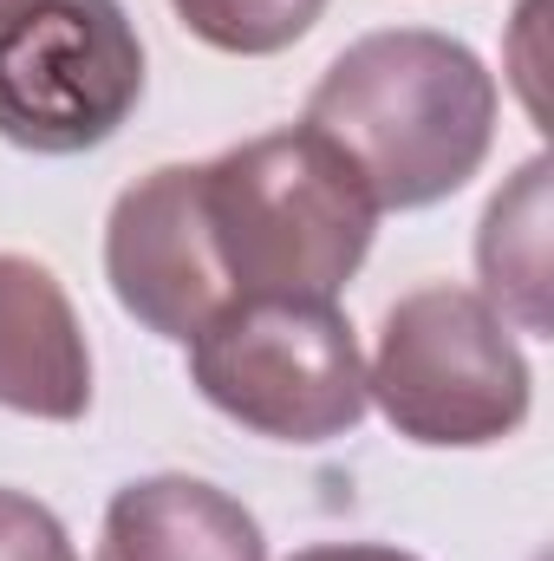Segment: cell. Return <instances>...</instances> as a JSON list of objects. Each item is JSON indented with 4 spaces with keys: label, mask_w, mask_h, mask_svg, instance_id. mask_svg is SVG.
I'll use <instances>...</instances> for the list:
<instances>
[{
    "label": "cell",
    "mask_w": 554,
    "mask_h": 561,
    "mask_svg": "<svg viewBox=\"0 0 554 561\" xmlns=\"http://www.w3.org/2000/svg\"><path fill=\"white\" fill-rule=\"evenodd\" d=\"M203 209L235 300H333L366 268L379 203L313 125L262 131L203 163Z\"/></svg>",
    "instance_id": "7a4b0ae2"
},
{
    "label": "cell",
    "mask_w": 554,
    "mask_h": 561,
    "mask_svg": "<svg viewBox=\"0 0 554 561\" xmlns=\"http://www.w3.org/2000/svg\"><path fill=\"white\" fill-rule=\"evenodd\" d=\"M189 386L268 444H333L366 419V353L333 300L255 294L189 340Z\"/></svg>",
    "instance_id": "277c9868"
},
{
    "label": "cell",
    "mask_w": 554,
    "mask_h": 561,
    "mask_svg": "<svg viewBox=\"0 0 554 561\" xmlns=\"http://www.w3.org/2000/svg\"><path fill=\"white\" fill-rule=\"evenodd\" d=\"M143 105V39L118 0H0V138L85 157Z\"/></svg>",
    "instance_id": "5b68a950"
},
{
    "label": "cell",
    "mask_w": 554,
    "mask_h": 561,
    "mask_svg": "<svg viewBox=\"0 0 554 561\" xmlns=\"http://www.w3.org/2000/svg\"><path fill=\"white\" fill-rule=\"evenodd\" d=\"M0 412L72 424L92 412V346L66 280L0 249Z\"/></svg>",
    "instance_id": "52a82bcc"
},
{
    "label": "cell",
    "mask_w": 554,
    "mask_h": 561,
    "mask_svg": "<svg viewBox=\"0 0 554 561\" xmlns=\"http://www.w3.org/2000/svg\"><path fill=\"white\" fill-rule=\"evenodd\" d=\"M105 280L143 333L176 346H189L222 307H235L203 209V163H157L112 203Z\"/></svg>",
    "instance_id": "8992f818"
},
{
    "label": "cell",
    "mask_w": 554,
    "mask_h": 561,
    "mask_svg": "<svg viewBox=\"0 0 554 561\" xmlns=\"http://www.w3.org/2000/svg\"><path fill=\"white\" fill-rule=\"evenodd\" d=\"M476 275H483V300L509 327L549 333V163L542 157H529L516 183L489 203L476 236Z\"/></svg>",
    "instance_id": "9c48e42d"
},
{
    "label": "cell",
    "mask_w": 554,
    "mask_h": 561,
    "mask_svg": "<svg viewBox=\"0 0 554 561\" xmlns=\"http://www.w3.org/2000/svg\"><path fill=\"white\" fill-rule=\"evenodd\" d=\"M287 561H417L405 549H385V542H313V549H300V556Z\"/></svg>",
    "instance_id": "7c38bea8"
},
{
    "label": "cell",
    "mask_w": 554,
    "mask_h": 561,
    "mask_svg": "<svg viewBox=\"0 0 554 561\" xmlns=\"http://www.w3.org/2000/svg\"><path fill=\"white\" fill-rule=\"evenodd\" d=\"M0 561H79V549L39 496L0 483Z\"/></svg>",
    "instance_id": "8fae6325"
},
{
    "label": "cell",
    "mask_w": 554,
    "mask_h": 561,
    "mask_svg": "<svg viewBox=\"0 0 554 561\" xmlns=\"http://www.w3.org/2000/svg\"><path fill=\"white\" fill-rule=\"evenodd\" d=\"M99 561H268V536L229 490L163 470L105 503Z\"/></svg>",
    "instance_id": "ba28073f"
},
{
    "label": "cell",
    "mask_w": 554,
    "mask_h": 561,
    "mask_svg": "<svg viewBox=\"0 0 554 561\" xmlns=\"http://www.w3.org/2000/svg\"><path fill=\"white\" fill-rule=\"evenodd\" d=\"M496 105V79L463 39L385 26L320 72L300 125L346 150L379 209H430L483 170Z\"/></svg>",
    "instance_id": "6da1fadb"
},
{
    "label": "cell",
    "mask_w": 554,
    "mask_h": 561,
    "mask_svg": "<svg viewBox=\"0 0 554 561\" xmlns=\"http://www.w3.org/2000/svg\"><path fill=\"white\" fill-rule=\"evenodd\" d=\"M366 399L424 450H483L529 424L535 373L516 327L476 287L430 280L385 307L366 359Z\"/></svg>",
    "instance_id": "3957f363"
},
{
    "label": "cell",
    "mask_w": 554,
    "mask_h": 561,
    "mask_svg": "<svg viewBox=\"0 0 554 561\" xmlns=\"http://www.w3.org/2000/svg\"><path fill=\"white\" fill-rule=\"evenodd\" d=\"M176 20L216 46V53H235V59H268L287 53L293 39H307L326 13V0H170Z\"/></svg>",
    "instance_id": "30bf717a"
}]
</instances>
